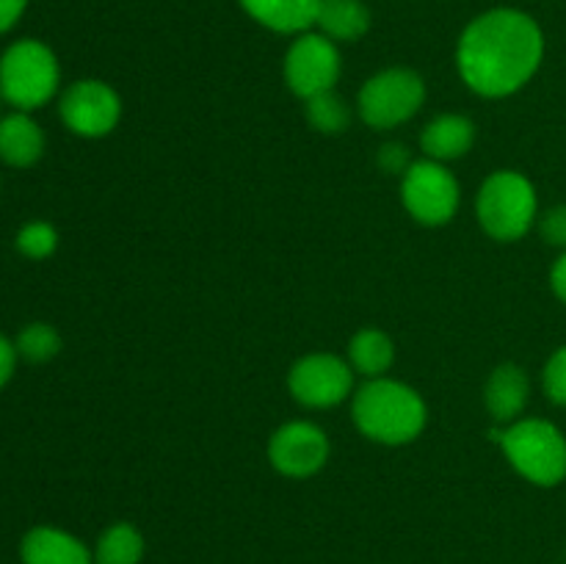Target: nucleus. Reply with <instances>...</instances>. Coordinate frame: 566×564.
<instances>
[{
    "label": "nucleus",
    "mask_w": 566,
    "mask_h": 564,
    "mask_svg": "<svg viewBox=\"0 0 566 564\" xmlns=\"http://www.w3.org/2000/svg\"><path fill=\"white\" fill-rule=\"evenodd\" d=\"M542 55L545 36L534 17L517 9H492L464 28L457 64L473 92L506 97L534 77Z\"/></svg>",
    "instance_id": "f257e3e1"
},
{
    "label": "nucleus",
    "mask_w": 566,
    "mask_h": 564,
    "mask_svg": "<svg viewBox=\"0 0 566 564\" xmlns=\"http://www.w3.org/2000/svg\"><path fill=\"white\" fill-rule=\"evenodd\" d=\"M354 420L370 440L403 446L423 431L426 404L409 385L374 379L354 396Z\"/></svg>",
    "instance_id": "f03ea898"
},
{
    "label": "nucleus",
    "mask_w": 566,
    "mask_h": 564,
    "mask_svg": "<svg viewBox=\"0 0 566 564\" xmlns=\"http://www.w3.org/2000/svg\"><path fill=\"white\" fill-rule=\"evenodd\" d=\"M59 88V61L48 44L36 39L14 42L0 59V94L20 111L48 103Z\"/></svg>",
    "instance_id": "7ed1b4c3"
},
{
    "label": "nucleus",
    "mask_w": 566,
    "mask_h": 564,
    "mask_svg": "<svg viewBox=\"0 0 566 564\" xmlns=\"http://www.w3.org/2000/svg\"><path fill=\"white\" fill-rule=\"evenodd\" d=\"M509 462L539 487H556L566 479V437L547 420H520L501 435Z\"/></svg>",
    "instance_id": "20e7f679"
},
{
    "label": "nucleus",
    "mask_w": 566,
    "mask_h": 564,
    "mask_svg": "<svg viewBox=\"0 0 566 564\" xmlns=\"http://www.w3.org/2000/svg\"><path fill=\"white\" fill-rule=\"evenodd\" d=\"M479 221L497 241H517L536 219V191L520 171H495L481 186Z\"/></svg>",
    "instance_id": "39448f33"
},
{
    "label": "nucleus",
    "mask_w": 566,
    "mask_h": 564,
    "mask_svg": "<svg viewBox=\"0 0 566 564\" xmlns=\"http://www.w3.org/2000/svg\"><path fill=\"white\" fill-rule=\"evenodd\" d=\"M426 100L423 77L412 70H385L359 92V114L370 127H396L418 114Z\"/></svg>",
    "instance_id": "423d86ee"
},
{
    "label": "nucleus",
    "mask_w": 566,
    "mask_h": 564,
    "mask_svg": "<svg viewBox=\"0 0 566 564\" xmlns=\"http://www.w3.org/2000/svg\"><path fill=\"white\" fill-rule=\"evenodd\" d=\"M403 205L423 224H446L459 208V182L440 160H418L403 175Z\"/></svg>",
    "instance_id": "0eeeda50"
},
{
    "label": "nucleus",
    "mask_w": 566,
    "mask_h": 564,
    "mask_svg": "<svg viewBox=\"0 0 566 564\" xmlns=\"http://www.w3.org/2000/svg\"><path fill=\"white\" fill-rule=\"evenodd\" d=\"M285 77L287 86L304 100L332 92L340 77V53L335 42L324 33H302L287 50Z\"/></svg>",
    "instance_id": "6e6552de"
},
{
    "label": "nucleus",
    "mask_w": 566,
    "mask_h": 564,
    "mask_svg": "<svg viewBox=\"0 0 566 564\" xmlns=\"http://www.w3.org/2000/svg\"><path fill=\"white\" fill-rule=\"evenodd\" d=\"M119 114V97L103 81H77L61 97V119L77 136H105L116 127Z\"/></svg>",
    "instance_id": "1a4fd4ad"
},
{
    "label": "nucleus",
    "mask_w": 566,
    "mask_h": 564,
    "mask_svg": "<svg viewBox=\"0 0 566 564\" xmlns=\"http://www.w3.org/2000/svg\"><path fill=\"white\" fill-rule=\"evenodd\" d=\"M352 368L335 354H310L291 368L287 385L304 407H335L352 393Z\"/></svg>",
    "instance_id": "9d476101"
},
{
    "label": "nucleus",
    "mask_w": 566,
    "mask_h": 564,
    "mask_svg": "<svg viewBox=\"0 0 566 564\" xmlns=\"http://www.w3.org/2000/svg\"><path fill=\"white\" fill-rule=\"evenodd\" d=\"M269 457L280 473L304 479V476L318 473L326 464V459H329V440H326V435L315 424L296 420V424H285L282 429L274 431Z\"/></svg>",
    "instance_id": "9b49d317"
},
{
    "label": "nucleus",
    "mask_w": 566,
    "mask_h": 564,
    "mask_svg": "<svg viewBox=\"0 0 566 564\" xmlns=\"http://www.w3.org/2000/svg\"><path fill=\"white\" fill-rule=\"evenodd\" d=\"M20 553L22 564H92V553L81 540L50 525L28 531Z\"/></svg>",
    "instance_id": "f8f14e48"
},
{
    "label": "nucleus",
    "mask_w": 566,
    "mask_h": 564,
    "mask_svg": "<svg viewBox=\"0 0 566 564\" xmlns=\"http://www.w3.org/2000/svg\"><path fill=\"white\" fill-rule=\"evenodd\" d=\"M44 153V136L42 127L25 114L17 111L0 119V158L9 166L25 169L33 166Z\"/></svg>",
    "instance_id": "ddd939ff"
},
{
    "label": "nucleus",
    "mask_w": 566,
    "mask_h": 564,
    "mask_svg": "<svg viewBox=\"0 0 566 564\" xmlns=\"http://www.w3.org/2000/svg\"><path fill=\"white\" fill-rule=\"evenodd\" d=\"M475 142V127L468 116L442 114L426 125L420 136V147L431 160H453L462 158Z\"/></svg>",
    "instance_id": "4468645a"
},
{
    "label": "nucleus",
    "mask_w": 566,
    "mask_h": 564,
    "mask_svg": "<svg viewBox=\"0 0 566 564\" xmlns=\"http://www.w3.org/2000/svg\"><path fill=\"white\" fill-rule=\"evenodd\" d=\"M265 28L280 33H304L315 22L321 0H238Z\"/></svg>",
    "instance_id": "2eb2a0df"
},
{
    "label": "nucleus",
    "mask_w": 566,
    "mask_h": 564,
    "mask_svg": "<svg viewBox=\"0 0 566 564\" xmlns=\"http://www.w3.org/2000/svg\"><path fill=\"white\" fill-rule=\"evenodd\" d=\"M528 376L520 365H501L486 382V407L497 420H512L528 404Z\"/></svg>",
    "instance_id": "dca6fc26"
},
{
    "label": "nucleus",
    "mask_w": 566,
    "mask_h": 564,
    "mask_svg": "<svg viewBox=\"0 0 566 564\" xmlns=\"http://www.w3.org/2000/svg\"><path fill=\"white\" fill-rule=\"evenodd\" d=\"M315 25L332 42H354L370 28V11L363 0H321Z\"/></svg>",
    "instance_id": "f3484780"
},
{
    "label": "nucleus",
    "mask_w": 566,
    "mask_h": 564,
    "mask_svg": "<svg viewBox=\"0 0 566 564\" xmlns=\"http://www.w3.org/2000/svg\"><path fill=\"white\" fill-rule=\"evenodd\" d=\"M352 363L359 374L365 376H381L392 363V341L379 330H363L354 335L352 348Z\"/></svg>",
    "instance_id": "a211bd4d"
},
{
    "label": "nucleus",
    "mask_w": 566,
    "mask_h": 564,
    "mask_svg": "<svg viewBox=\"0 0 566 564\" xmlns=\"http://www.w3.org/2000/svg\"><path fill=\"white\" fill-rule=\"evenodd\" d=\"M144 556V540L130 523H116L99 536L94 562L97 564H138Z\"/></svg>",
    "instance_id": "6ab92c4d"
},
{
    "label": "nucleus",
    "mask_w": 566,
    "mask_h": 564,
    "mask_svg": "<svg viewBox=\"0 0 566 564\" xmlns=\"http://www.w3.org/2000/svg\"><path fill=\"white\" fill-rule=\"evenodd\" d=\"M307 119L315 130L321 133H340L348 125V105L343 103L340 94L321 92L307 100Z\"/></svg>",
    "instance_id": "aec40b11"
},
{
    "label": "nucleus",
    "mask_w": 566,
    "mask_h": 564,
    "mask_svg": "<svg viewBox=\"0 0 566 564\" xmlns=\"http://www.w3.org/2000/svg\"><path fill=\"white\" fill-rule=\"evenodd\" d=\"M17 354L28 363H48L59 354L61 337L50 324H28L17 337Z\"/></svg>",
    "instance_id": "412c9836"
},
{
    "label": "nucleus",
    "mask_w": 566,
    "mask_h": 564,
    "mask_svg": "<svg viewBox=\"0 0 566 564\" xmlns=\"http://www.w3.org/2000/svg\"><path fill=\"white\" fill-rule=\"evenodd\" d=\"M55 247H59V232H55V227L48 224V221H31V224H25L17 232V249H20L25 258H50V254L55 252Z\"/></svg>",
    "instance_id": "4be33fe9"
},
{
    "label": "nucleus",
    "mask_w": 566,
    "mask_h": 564,
    "mask_svg": "<svg viewBox=\"0 0 566 564\" xmlns=\"http://www.w3.org/2000/svg\"><path fill=\"white\" fill-rule=\"evenodd\" d=\"M542 382H545V393L553 404L558 407H566V346L558 348L545 365V374H542Z\"/></svg>",
    "instance_id": "5701e85b"
},
{
    "label": "nucleus",
    "mask_w": 566,
    "mask_h": 564,
    "mask_svg": "<svg viewBox=\"0 0 566 564\" xmlns=\"http://www.w3.org/2000/svg\"><path fill=\"white\" fill-rule=\"evenodd\" d=\"M542 238L553 247H566V205H556L547 210L539 221Z\"/></svg>",
    "instance_id": "b1692460"
},
{
    "label": "nucleus",
    "mask_w": 566,
    "mask_h": 564,
    "mask_svg": "<svg viewBox=\"0 0 566 564\" xmlns=\"http://www.w3.org/2000/svg\"><path fill=\"white\" fill-rule=\"evenodd\" d=\"M379 166L387 175H407V169L412 166L409 149L403 144H385L379 153Z\"/></svg>",
    "instance_id": "393cba45"
},
{
    "label": "nucleus",
    "mask_w": 566,
    "mask_h": 564,
    "mask_svg": "<svg viewBox=\"0 0 566 564\" xmlns=\"http://www.w3.org/2000/svg\"><path fill=\"white\" fill-rule=\"evenodd\" d=\"M25 6L28 0H0V33L11 31L20 22Z\"/></svg>",
    "instance_id": "a878e982"
},
{
    "label": "nucleus",
    "mask_w": 566,
    "mask_h": 564,
    "mask_svg": "<svg viewBox=\"0 0 566 564\" xmlns=\"http://www.w3.org/2000/svg\"><path fill=\"white\" fill-rule=\"evenodd\" d=\"M17 363V346H11L3 335H0V387L11 379Z\"/></svg>",
    "instance_id": "bb28decb"
},
{
    "label": "nucleus",
    "mask_w": 566,
    "mask_h": 564,
    "mask_svg": "<svg viewBox=\"0 0 566 564\" xmlns=\"http://www.w3.org/2000/svg\"><path fill=\"white\" fill-rule=\"evenodd\" d=\"M551 285H553V291H556V296L562 299V302H566V252L556 260V265H553Z\"/></svg>",
    "instance_id": "cd10ccee"
},
{
    "label": "nucleus",
    "mask_w": 566,
    "mask_h": 564,
    "mask_svg": "<svg viewBox=\"0 0 566 564\" xmlns=\"http://www.w3.org/2000/svg\"><path fill=\"white\" fill-rule=\"evenodd\" d=\"M0 103H3V94H0Z\"/></svg>",
    "instance_id": "c85d7f7f"
}]
</instances>
